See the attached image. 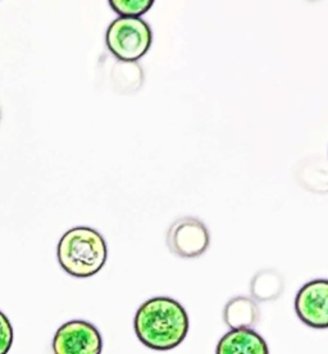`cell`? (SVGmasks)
Listing matches in <instances>:
<instances>
[{
    "instance_id": "cell-11",
    "label": "cell",
    "mask_w": 328,
    "mask_h": 354,
    "mask_svg": "<svg viewBox=\"0 0 328 354\" xmlns=\"http://www.w3.org/2000/svg\"><path fill=\"white\" fill-rule=\"evenodd\" d=\"M13 344V328L8 317L0 310V354H8Z\"/></svg>"
},
{
    "instance_id": "cell-5",
    "label": "cell",
    "mask_w": 328,
    "mask_h": 354,
    "mask_svg": "<svg viewBox=\"0 0 328 354\" xmlns=\"http://www.w3.org/2000/svg\"><path fill=\"white\" fill-rule=\"evenodd\" d=\"M209 231L203 222L194 217L177 220L167 232V245L177 257H200L209 248Z\"/></svg>"
},
{
    "instance_id": "cell-3",
    "label": "cell",
    "mask_w": 328,
    "mask_h": 354,
    "mask_svg": "<svg viewBox=\"0 0 328 354\" xmlns=\"http://www.w3.org/2000/svg\"><path fill=\"white\" fill-rule=\"evenodd\" d=\"M151 28L142 18H117L107 30L109 52L122 62H135L151 49Z\"/></svg>"
},
{
    "instance_id": "cell-2",
    "label": "cell",
    "mask_w": 328,
    "mask_h": 354,
    "mask_svg": "<svg viewBox=\"0 0 328 354\" xmlns=\"http://www.w3.org/2000/svg\"><path fill=\"white\" fill-rule=\"evenodd\" d=\"M57 254L64 272L73 277L86 279L98 274L106 265L107 243L94 229L75 227L61 238Z\"/></svg>"
},
{
    "instance_id": "cell-8",
    "label": "cell",
    "mask_w": 328,
    "mask_h": 354,
    "mask_svg": "<svg viewBox=\"0 0 328 354\" xmlns=\"http://www.w3.org/2000/svg\"><path fill=\"white\" fill-rule=\"evenodd\" d=\"M223 319L232 330L253 328L259 319L257 303L248 297H236L224 307Z\"/></svg>"
},
{
    "instance_id": "cell-4",
    "label": "cell",
    "mask_w": 328,
    "mask_h": 354,
    "mask_svg": "<svg viewBox=\"0 0 328 354\" xmlns=\"http://www.w3.org/2000/svg\"><path fill=\"white\" fill-rule=\"evenodd\" d=\"M102 351L103 337L88 321L66 322L54 335V354H102Z\"/></svg>"
},
{
    "instance_id": "cell-7",
    "label": "cell",
    "mask_w": 328,
    "mask_h": 354,
    "mask_svg": "<svg viewBox=\"0 0 328 354\" xmlns=\"http://www.w3.org/2000/svg\"><path fill=\"white\" fill-rule=\"evenodd\" d=\"M215 354H269V349L266 340L253 328H239L221 337Z\"/></svg>"
},
{
    "instance_id": "cell-6",
    "label": "cell",
    "mask_w": 328,
    "mask_h": 354,
    "mask_svg": "<svg viewBox=\"0 0 328 354\" xmlns=\"http://www.w3.org/2000/svg\"><path fill=\"white\" fill-rule=\"evenodd\" d=\"M295 312L307 326L328 328V280L302 285L295 298Z\"/></svg>"
},
{
    "instance_id": "cell-9",
    "label": "cell",
    "mask_w": 328,
    "mask_h": 354,
    "mask_svg": "<svg viewBox=\"0 0 328 354\" xmlns=\"http://www.w3.org/2000/svg\"><path fill=\"white\" fill-rule=\"evenodd\" d=\"M282 289V281L278 274L271 271L259 272L251 283V292L258 301L276 299Z\"/></svg>"
},
{
    "instance_id": "cell-10",
    "label": "cell",
    "mask_w": 328,
    "mask_h": 354,
    "mask_svg": "<svg viewBox=\"0 0 328 354\" xmlns=\"http://www.w3.org/2000/svg\"><path fill=\"white\" fill-rule=\"evenodd\" d=\"M110 7L122 18H139L153 7V0H110Z\"/></svg>"
},
{
    "instance_id": "cell-1",
    "label": "cell",
    "mask_w": 328,
    "mask_h": 354,
    "mask_svg": "<svg viewBox=\"0 0 328 354\" xmlns=\"http://www.w3.org/2000/svg\"><path fill=\"white\" fill-rule=\"evenodd\" d=\"M189 325L185 308L168 297H157L142 303L133 319L139 340L160 352L180 346L186 339Z\"/></svg>"
}]
</instances>
